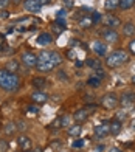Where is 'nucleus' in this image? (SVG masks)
Here are the masks:
<instances>
[{
  "instance_id": "obj_14",
  "label": "nucleus",
  "mask_w": 135,
  "mask_h": 152,
  "mask_svg": "<svg viewBox=\"0 0 135 152\" xmlns=\"http://www.w3.org/2000/svg\"><path fill=\"white\" fill-rule=\"evenodd\" d=\"M106 23H107V26H110L112 30H115V28H118V26H121V20L118 17H115V16L109 14L106 17Z\"/></svg>"
},
{
  "instance_id": "obj_24",
  "label": "nucleus",
  "mask_w": 135,
  "mask_h": 152,
  "mask_svg": "<svg viewBox=\"0 0 135 152\" xmlns=\"http://www.w3.org/2000/svg\"><path fill=\"white\" fill-rule=\"evenodd\" d=\"M85 64H87V67L93 68V70H98V68H101V62H99L98 59H92V58H89V59L85 61Z\"/></svg>"
},
{
  "instance_id": "obj_48",
  "label": "nucleus",
  "mask_w": 135,
  "mask_h": 152,
  "mask_svg": "<svg viewBox=\"0 0 135 152\" xmlns=\"http://www.w3.org/2000/svg\"><path fill=\"white\" fill-rule=\"evenodd\" d=\"M82 65H84L82 61H76V67H82Z\"/></svg>"
},
{
  "instance_id": "obj_45",
  "label": "nucleus",
  "mask_w": 135,
  "mask_h": 152,
  "mask_svg": "<svg viewBox=\"0 0 135 152\" xmlns=\"http://www.w3.org/2000/svg\"><path fill=\"white\" fill-rule=\"evenodd\" d=\"M0 17H2V19H8V17H9V12L3 10L2 12H0Z\"/></svg>"
},
{
  "instance_id": "obj_39",
  "label": "nucleus",
  "mask_w": 135,
  "mask_h": 152,
  "mask_svg": "<svg viewBox=\"0 0 135 152\" xmlns=\"http://www.w3.org/2000/svg\"><path fill=\"white\" fill-rule=\"evenodd\" d=\"M104 149H106L104 144H96V146L93 148V152H104Z\"/></svg>"
},
{
  "instance_id": "obj_7",
  "label": "nucleus",
  "mask_w": 135,
  "mask_h": 152,
  "mask_svg": "<svg viewBox=\"0 0 135 152\" xmlns=\"http://www.w3.org/2000/svg\"><path fill=\"white\" fill-rule=\"evenodd\" d=\"M22 62L26 67H36L37 65V56L30 53V51H25V53H22Z\"/></svg>"
},
{
  "instance_id": "obj_36",
  "label": "nucleus",
  "mask_w": 135,
  "mask_h": 152,
  "mask_svg": "<svg viewBox=\"0 0 135 152\" xmlns=\"http://www.w3.org/2000/svg\"><path fill=\"white\" fill-rule=\"evenodd\" d=\"M126 118H127L126 112H118V113H117V116H115V120H118L120 123H123V121H124Z\"/></svg>"
},
{
  "instance_id": "obj_51",
  "label": "nucleus",
  "mask_w": 135,
  "mask_h": 152,
  "mask_svg": "<svg viewBox=\"0 0 135 152\" xmlns=\"http://www.w3.org/2000/svg\"><path fill=\"white\" fill-rule=\"evenodd\" d=\"M131 82H132V84H134V86H135V75H134V76H132V79H131Z\"/></svg>"
},
{
  "instance_id": "obj_13",
  "label": "nucleus",
  "mask_w": 135,
  "mask_h": 152,
  "mask_svg": "<svg viewBox=\"0 0 135 152\" xmlns=\"http://www.w3.org/2000/svg\"><path fill=\"white\" fill-rule=\"evenodd\" d=\"M87 118H89V110L87 109H79V110H76V112L73 113V120H75L76 123H82Z\"/></svg>"
},
{
  "instance_id": "obj_32",
  "label": "nucleus",
  "mask_w": 135,
  "mask_h": 152,
  "mask_svg": "<svg viewBox=\"0 0 135 152\" xmlns=\"http://www.w3.org/2000/svg\"><path fill=\"white\" fill-rule=\"evenodd\" d=\"M26 112H28V113H33V115H36V113L40 112V109H39L37 106H28V107H26Z\"/></svg>"
},
{
  "instance_id": "obj_8",
  "label": "nucleus",
  "mask_w": 135,
  "mask_h": 152,
  "mask_svg": "<svg viewBox=\"0 0 135 152\" xmlns=\"http://www.w3.org/2000/svg\"><path fill=\"white\" fill-rule=\"evenodd\" d=\"M103 39L106 40V42H109V44H112V42H118L120 40V34L115 31V30H112V28H109V30H106V31H103Z\"/></svg>"
},
{
  "instance_id": "obj_12",
  "label": "nucleus",
  "mask_w": 135,
  "mask_h": 152,
  "mask_svg": "<svg viewBox=\"0 0 135 152\" xmlns=\"http://www.w3.org/2000/svg\"><path fill=\"white\" fill-rule=\"evenodd\" d=\"M120 102L123 106H132L135 102V93H132V92L123 93V95H121V98H120Z\"/></svg>"
},
{
  "instance_id": "obj_43",
  "label": "nucleus",
  "mask_w": 135,
  "mask_h": 152,
  "mask_svg": "<svg viewBox=\"0 0 135 152\" xmlns=\"http://www.w3.org/2000/svg\"><path fill=\"white\" fill-rule=\"evenodd\" d=\"M25 127H26V124H25L23 121H19V123H17V129H19V130H23Z\"/></svg>"
},
{
  "instance_id": "obj_50",
  "label": "nucleus",
  "mask_w": 135,
  "mask_h": 152,
  "mask_svg": "<svg viewBox=\"0 0 135 152\" xmlns=\"http://www.w3.org/2000/svg\"><path fill=\"white\" fill-rule=\"evenodd\" d=\"M25 152H42V151H40V149H36V151H31V149H30V151H25Z\"/></svg>"
},
{
  "instance_id": "obj_53",
  "label": "nucleus",
  "mask_w": 135,
  "mask_h": 152,
  "mask_svg": "<svg viewBox=\"0 0 135 152\" xmlns=\"http://www.w3.org/2000/svg\"><path fill=\"white\" fill-rule=\"evenodd\" d=\"M132 126H134V129H135V121H134V123H132Z\"/></svg>"
},
{
  "instance_id": "obj_6",
  "label": "nucleus",
  "mask_w": 135,
  "mask_h": 152,
  "mask_svg": "<svg viewBox=\"0 0 135 152\" xmlns=\"http://www.w3.org/2000/svg\"><path fill=\"white\" fill-rule=\"evenodd\" d=\"M92 50L95 51L96 56L103 58V56H106V54H107V45L104 42H101V40H95V42L92 44Z\"/></svg>"
},
{
  "instance_id": "obj_1",
  "label": "nucleus",
  "mask_w": 135,
  "mask_h": 152,
  "mask_svg": "<svg viewBox=\"0 0 135 152\" xmlns=\"http://www.w3.org/2000/svg\"><path fill=\"white\" fill-rule=\"evenodd\" d=\"M0 87L6 92H16L20 87V78L16 73H11L6 68H2L0 70Z\"/></svg>"
},
{
  "instance_id": "obj_15",
  "label": "nucleus",
  "mask_w": 135,
  "mask_h": 152,
  "mask_svg": "<svg viewBox=\"0 0 135 152\" xmlns=\"http://www.w3.org/2000/svg\"><path fill=\"white\" fill-rule=\"evenodd\" d=\"M36 68H37V72H40V73H48V72H51L53 68H55V65H53L51 62H37Z\"/></svg>"
},
{
  "instance_id": "obj_38",
  "label": "nucleus",
  "mask_w": 135,
  "mask_h": 152,
  "mask_svg": "<svg viewBox=\"0 0 135 152\" xmlns=\"http://www.w3.org/2000/svg\"><path fill=\"white\" fill-rule=\"evenodd\" d=\"M0 151H8V143H6V140H3V138H0Z\"/></svg>"
},
{
  "instance_id": "obj_28",
  "label": "nucleus",
  "mask_w": 135,
  "mask_h": 152,
  "mask_svg": "<svg viewBox=\"0 0 135 152\" xmlns=\"http://www.w3.org/2000/svg\"><path fill=\"white\" fill-rule=\"evenodd\" d=\"M65 28L67 26H62V25H58L56 22L53 23V26H51V30H53V33H56V34H61L62 31H65Z\"/></svg>"
},
{
  "instance_id": "obj_19",
  "label": "nucleus",
  "mask_w": 135,
  "mask_h": 152,
  "mask_svg": "<svg viewBox=\"0 0 135 152\" xmlns=\"http://www.w3.org/2000/svg\"><path fill=\"white\" fill-rule=\"evenodd\" d=\"M31 84H33V87H36V88H44L47 86V81L42 78V76H36V78L31 79Z\"/></svg>"
},
{
  "instance_id": "obj_4",
  "label": "nucleus",
  "mask_w": 135,
  "mask_h": 152,
  "mask_svg": "<svg viewBox=\"0 0 135 152\" xmlns=\"http://www.w3.org/2000/svg\"><path fill=\"white\" fill-rule=\"evenodd\" d=\"M93 132H95V137L96 138H104L110 134V121H103L95 126L93 129Z\"/></svg>"
},
{
  "instance_id": "obj_11",
  "label": "nucleus",
  "mask_w": 135,
  "mask_h": 152,
  "mask_svg": "<svg viewBox=\"0 0 135 152\" xmlns=\"http://www.w3.org/2000/svg\"><path fill=\"white\" fill-rule=\"evenodd\" d=\"M17 144H19V148L22 149L23 152L31 149V140H30L26 135H20V137L17 138Z\"/></svg>"
},
{
  "instance_id": "obj_10",
  "label": "nucleus",
  "mask_w": 135,
  "mask_h": 152,
  "mask_svg": "<svg viewBox=\"0 0 135 152\" xmlns=\"http://www.w3.org/2000/svg\"><path fill=\"white\" fill-rule=\"evenodd\" d=\"M31 101H34L36 104H42V102H47V101H48V95L44 93V92L36 90V92L31 93Z\"/></svg>"
},
{
  "instance_id": "obj_16",
  "label": "nucleus",
  "mask_w": 135,
  "mask_h": 152,
  "mask_svg": "<svg viewBox=\"0 0 135 152\" xmlns=\"http://www.w3.org/2000/svg\"><path fill=\"white\" fill-rule=\"evenodd\" d=\"M81 132H82V127H81V124L78 123V124H72V126L69 127V130H67V134H69L70 137H79L81 135Z\"/></svg>"
},
{
  "instance_id": "obj_9",
  "label": "nucleus",
  "mask_w": 135,
  "mask_h": 152,
  "mask_svg": "<svg viewBox=\"0 0 135 152\" xmlns=\"http://www.w3.org/2000/svg\"><path fill=\"white\" fill-rule=\"evenodd\" d=\"M36 42H37V45H42V47L50 45L53 42V36L50 33H40L37 36V39H36Z\"/></svg>"
},
{
  "instance_id": "obj_17",
  "label": "nucleus",
  "mask_w": 135,
  "mask_h": 152,
  "mask_svg": "<svg viewBox=\"0 0 135 152\" xmlns=\"http://www.w3.org/2000/svg\"><path fill=\"white\" fill-rule=\"evenodd\" d=\"M123 129V123H120L118 120H112L110 121V134L112 135H118Z\"/></svg>"
},
{
  "instance_id": "obj_49",
  "label": "nucleus",
  "mask_w": 135,
  "mask_h": 152,
  "mask_svg": "<svg viewBox=\"0 0 135 152\" xmlns=\"http://www.w3.org/2000/svg\"><path fill=\"white\" fill-rule=\"evenodd\" d=\"M22 2H25V0H12V3H16V5L17 3H22Z\"/></svg>"
},
{
  "instance_id": "obj_35",
  "label": "nucleus",
  "mask_w": 135,
  "mask_h": 152,
  "mask_svg": "<svg viewBox=\"0 0 135 152\" xmlns=\"http://www.w3.org/2000/svg\"><path fill=\"white\" fill-rule=\"evenodd\" d=\"M61 126H70V116H61Z\"/></svg>"
},
{
  "instance_id": "obj_46",
  "label": "nucleus",
  "mask_w": 135,
  "mask_h": 152,
  "mask_svg": "<svg viewBox=\"0 0 135 152\" xmlns=\"http://www.w3.org/2000/svg\"><path fill=\"white\" fill-rule=\"evenodd\" d=\"M109 152H123V151H121L120 148H110V149H109Z\"/></svg>"
},
{
  "instance_id": "obj_2",
  "label": "nucleus",
  "mask_w": 135,
  "mask_h": 152,
  "mask_svg": "<svg viewBox=\"0 0 135 152\" xmlns=\"http://www.w3.org/2000/svg\"><path fill=\"white\" fill-rule=\"evenodd\" d=\"M129 61V54H127V51L124 50H117V51H113L110 56H107L106 58V64L112 67V68H117L120 65H123L126 64V62Z\"/></svg>"
},
{
  "instance_id": "obj_42",
  "label": "nucleus",
  "mask_w": 135,
  "mask_h": 152,
  "mask_svg": "<svg viewBox=\"0 0 135 152\" xmlns=\"http://www.w3.org/2000/svg\"><path fill=\"white\" fill-rule=\"evenodd\" d=\"M129 51L135 56V39H134V40H131V44H129Z\"/></svg>"
},
{
  "instance_id": "obj_31",
  "label": "nucleus",
  "mask_w": 135,
  "mask_h": 152,
  "mask_svg": "<svg viewBox=\"0 0 135 152\" xmlns=\"http://www.w3.org/2000/svg\"><path fill=\"white\" fill-rule=\"evenodd\" d=\"M59 127H62V126H61V116H59V118H56L55 121L50 124V129H53V130H56V129H59Z\"/></svg>"
},
{
  "instance_id": "obj_40",
  "label": "nucleus",
  "mask_w": 135,
  "mask_h": 152,
  "mask_svg": "<svg viewBox=\"0 0 135 152\" xmlns=\"http://www.w3.org/2000/svg\"><path fill=\"white\" fill-rule=\"evenodd\" d=\"M72 146H73V148H82V146H84V141H82V140H76V141H73Z\"/></svg>"
},
{
  "instance_id": "obj_20",
  "label": "nucleus",
  "mask_w": 135,
  "mask_h": 152,
  "mask_svg": "<svg viewBox=\"0 0 135 152\" xmlns=\"http://www.w3.org/2000/svg\"><path fill=\"white\" fill-rule=\"evenodd\" d=\"M20 68V64L16 61V59H11V61H8L6 62V70L8 72H11V73H16L17 70Z\"/></svg>"
},
{
  "instance_id": "obj_37",
  "label": "nucleus",
  "mask_w": 135,
  "mask_h": 152,
  "mask_svg": "<svg viewBox=\"0 0 135 152\" xmlns=\"http://www.w3.org/2000/svg\"><path fill=\"white\" fill-rule=\"evenodd\" d=\"M65 17H67V10H59L56 12V19H64L65 20Z\"/></svg>"
},
{
  "instance_id": "obj_33",
  "label": "nucleus",
  "mask_w": 135,
  "mask_h": 152,
  "mask_svg": "<svg viewBox=\"0 0 135 152\" xmlns=\"http://www.w3.org/2000/svg\"><path fill=\"white\" fill-rule=\"evenodd\" d=\"M56 76H58V79H59V81H69V76H67V73H65L64 70H59Z\"/></svg>"
},
{
  "instance_id": "obj_25",
  "label": "nucleus",
  "mask_w": 135,
  "mask_h": 152,
  "mask_svg": "<svg viewBox=\"0 0 135 152\" xmlns=\"http://www.w3.org/2000/svg\"><path fill=\"white\" fill-rule=\"evenodd\" d=\"M134 5H135V0H120V6H118V8H121V10H131Z\"/></svg>"
},
{
  "instance_id": "obj_27",
  "label": "nucleus",
  "mask_w": 135,
  "mask_h": 152,
  "mask_svg": "<svg viewBox=\"0 0 135 152\" xmlns=\"http://www.w3.org/2000/svg\"><path fill=\"white\" fill-rule=\"evenodd\" d=\"M90 17H92V20H93V25H95V23H98V22H101V20H103V14H101V12H98V11H93Z\"/></svg>"
},
{
  "instance_id": "obj_30",
  "label": "nucleus",
  "mask_w": 135,
  "mask_h": 152,
  "mask_svg": "<svg viewBox=\"0 0 135 152\" xmlns=\"http://www.w3.org/2000/svg\"><path fill=\"white\" fill-rule=\"evenodd\" d=\"M62 6H64V10H72L75 6V2L73 0H62Z\"/></svg>"
},
{
  "instance_id": "obj_34",
  "label": "nucleus",
  "mask_w": 135,
  "mask_h": 152,
  "mask_svg": "<svg viewBox=\"0 0 135 152\" xmlns=\"http://www.w3.org/2000/svg\"><path fill=\"white\" fill-rule=\"evenodd\" d=\"M95 78H98V79L106 78V72L103 70V68H98V70H95Z\"/></svg>"
},
{
  "instance_id": "obj_44",
  "label": "nucleus",
  "mask_w": 135,
  "mask_h": 152,
  "mask_svg": "<svg viewBox=\"0 0 135 152\" xmlns=\"http://www.w3.org/2000/svg\"><path fill=\"white\" fill-rule=\"evenodd\" d=\"M67 58H69V59H75V50H69V53H67Z\"/></svg>"
},
{
  "instance_id": "obj_26",
  "label": "nucleus",
  "mask_w": 135,
  "mask_h": 152,
  "mask_svg": "<svg viewBox=\"0 0 135 152\" xmlns=\"http://www.w3.org/2000/svg\"><path fill=\"white\" fill-rule=\"evenodd\" d=\"M16 130H17V126L14 123H8L5 126V134L6 135H12V134H16Z\"/></svg>"
},
{
  "instance_id": "obj_23",
  "label": "nucleus",
  "mask_w": 135,
  "mask_h": 152,
  "mask_svg": "<svg viewBox=\"0 0 135 152\" xmlns=\"http://www.w3.org/2000/svg\"><path fill=\"white\" fill-rule=\"evenodd\" d=\"M53 51H40L39 56H37V62H50Z\"/></svg>"
},
{
  "instance_id": "obj_52",
  "label": "nucleus",
  "mask_w": 135,
  "mask_h": 152,
  "mask_svg": "<svg viewBox=\"0 0 135 152\" xmlns=\"http://www.w3.org/2000/svg\"><path fill=\"white\" fill-rule=\"evenodd\" d=\"M3 50V45H2V42H0V51H2Z\"/></svg>"
},
{
  "instance_id": "obj_29",
  "label": "nucleus",
  "mask_w": 135,
  "mask_h": 152,
  "mask_svg": "<svg viewBox=\"0 0 135 152\" xmlns=\"http://www.w3.org/2000/svg\"><path fill=\"white\" fill-rule=\"evenodd\" d=\"M87 84H89V86H93V87H98V86L101 84V79L95 78V76H92L90 79H87Z\"/></svg>"
},
{
  "instance_id": "obj_22",
  "label": "nucleus",
  "mask_w": 135,
  "mask_h": 152,
  "mask_svg": "<svg viewBox=\"0 0 135 152\" xmlns=\"http://www.w3.org/2000/svg\"><path fill=\"white\" fill-rule=\"evenodd\" d=\"M104 6H106L107 11H113V10H117L120 6V0H106Z\"/></svg>"
},
{
  "instance_id": "obj_21",
  "label": "nucleus",
  "mask_w": 135,
  "mask_h": 152,
  "mask_svg": "<svg viewBox=\"0 0 135 152\" xmlns=\"http://www.w3.org/2000/svg\"><path fill=\"white\" fill-rule=\"evenodd\" d=\"M134 33H135V25L132 22H126L123 26V34L124 36H132Z\"/></svg>"
},
{
  "instance_id": "obj_41",
  "label": "nucleus",
  "mask_w": 135,
  "mask_h": 152,
  "mask_svg": "<svg viewBox=\"0 0 135 152\" xmlns=\"http://www.w3.org/2000/svg\"><path fill=\"white\" fill-rule=\"evenodd\" d=\"M8 5H9V0H0V10H2V11H3Z\"/></svg>"
},
{
  "instance_id": "obj_47",
  "label": "nucleus",
  "mask_w": 135,
  "mask_h": 152,
  "mask_svg": "<svg viewBox=\"0 0 135 152\" xmlns=\"http://www.w3.org/2000/svg\"><path fill=\"white\" fill-rule=\"evenodd\" d=\"M40 2H42V5H50L51 0H40Z\"/></svg>"
},
{
  "instance_id": "obj_3",
  "label": "nucleus",
  "mask_w": 135,
  "mask_h": 152,
  "mask_svg": "<svg viewBox=\"0 0 135 152\" xmlns=\"http://www.w3.org/2000/svg\"><path fill=\"white\" fill-rule=\"evenodd\" d=\"M120 104V99H118V96L115 93H106L103 98H101V106H103L104 109H117Z\"/></svg>"
},
{
  "instance_id": "obj_5",
  "label": "nucleus",
  "mask_w": 135,
  "mask_h": 152,
  "mask_svg": "<svg viewBox=\"0 0 135 152\" xmlns=\"http://www.w3.org/2000/svg\"><path fill=\"white\" fill-rule=\"evenodd\" d=\"M23 6H25V10L30 11V12H39L44 5H42L40 0H25Z\"/></svg>"
},
{
  "instance_id": "obj_18",
  "label": "nucleus",
  "mask_w": 135,
  "mask_h": 152,
  "mask_svg": "<svg viewBox=\"0 0 135 152\" xmlns=\"http://www.w3.org/2000/svg\"><path fill=\"white\" fill-rule=\"evenodd\" d=\"M78 25H79L82 30H87V28H92V26H93V20H92L90 16H85V17H82V19H79Z\"/></svg>"
}]
</instances>
